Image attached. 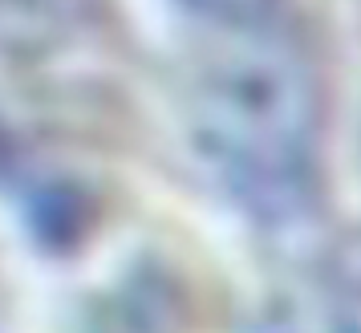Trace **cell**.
Masks as SVG:
<instances>
[{
  "mask_svg": "<svg viewBox=\"0 0 361 333\" xmlns=\"http://www.w3.org/2000/svg\"><path fill=\"white\" fill-rule=\"evenodd\" d=\"M187 85L199 159L260 219L305 216L321 191L325 85L293 25L207 33Z\"/></svg>",
  "mask_w": 361,
  "mask_h": 333,
  "instance_id": "6da1fadb",
  "label": "cell"
},
{
  "mask_svg": "<svg viewBox=\"0 0 361 333\" xmlns=\"http://www.w3.org/2000/svg\"><path fill=\"white\" fill-rule=\"evenodd\" d=\"M293 305L309 333H361V228L325 252L312 289Z\"/></svg>",
  "mask_w": 361,
  "mask_h": 333,
  "instance_id": "7a4b0ae2",
  "label": "cell"
},
{
  "mask_svg": "<svg viewBox=\"0 0 361 333\" xmlns=\"http://www.w3.org/2000/svg\"><path fill=\"white\" fill-rule=\"evenodd\" d=\"M102 0H0V20L25 37H66L98 17Z\"/></svg>",
  "mask_w": 361,
  "mask_h": 333,
  "instance_id": "3957f363",
  "label": "cell"
},
{
  "mask_svg": "<svg viewBox=\"0 0 361 333\" xmlns=\"http://www.w3.org/2000/svg\"><path fill=\"white\" fill-rule=\"evenodd\" d=\"M175 4L207 33H247V29L293 25L288 0H175Z\"/></svg>",
  "mask_w": 361,
  "mask_h": 333,
  "instance_id": "277c9868",
  "label": "cell"
},
{
  "mask_svg": "<svg viewBox=\"0 0 361 333\" xmlns=\"http://www.w3.org/2000/svg\"><path fill=\"white\" fill-rule=\"evenodd\" d=\"M0 333H13V329H8V313H4V301H0Z\"/></svg>",
  "mask_w": 361,
  "mask_h": 333,
  "instance_id": "5b68a950",
  "label": "cell"
},
{
  "mask_svg": "<svg viewBox=\"0 0 361 333\" xmlns=\"http://www.w3.org/2000/svg\"><path fill=\"white\" fill-rule=\"evenodd\" d=\"M357 17H361V0H357Z\"/></svg>",
  "mask_w": 361,
  "mask_h": 333,
  "instance_id": "8992f818",
  "label": "cell"
}]
</instances>
